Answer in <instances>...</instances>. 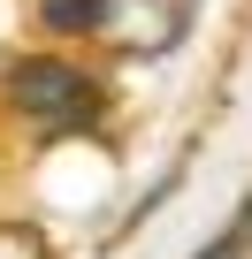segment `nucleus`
I'll return each instance as SVG.
<instances>
[{"label":"nucleus","mask_w":252,"mask_h":259,"mask_svg":"<svg viewBox=\"0 0 252 259\" xmlns=\"http://www.w3.org/2000/svg\"><path fill=\"white\" fill-rule=\"evenodd\" d=\"M0 107L39 138H69V130H92L107 114V84L69 54H16L0 69Z\"/></svg>","instance_id":"obj_1"},{"label":"nucleus","mask_w":252,"mask_h":259,"mask_svg":"<svg viewBox=\"0 0 252 259\" xmlns=\"http://www.w3.org/2000/svg\"><path fill=\"white\" fill-rule=\"evenodd\" d=\"M199 23V0H99V46L122 61H161L191 38Z\"/></svg>","instance_id":"obj_2"},{"label":"nucleus","mask_w":252,"mask_h":259,"mask_svg":"<svg viewBox=\"0 0 252 259\" xmlns=\"http://www.w3.org/2000/svg\"><path fill=\"white\" fill-rule=\"evenodd\" d=\"M39 31H54V38H92V31H99V0H39Z\"/></svg>","instance_id":"obj_3"},{"label":"nucleus","mask_w":252,"mask_h":259,"mask_svg":"<svg viewBox=\"0 0 252 259\" xmlns=\"http://www.w3.org/2000/svg\"><path fill=\"white\" fill-rule=\"evenodd\" d=\"M54 244H46V229L31 221V213H16V221H0V259H46Z\"/></svg>","instance_id":"obj_4"},{"label":"nucleus","mask_w":252,"mask_h":259,"mask_svg":"<svg viewBox=\"0 0 252 259\" xmlns=\"http://www.w3.org/2000/svg\"><path fill=\"white\" fill-rule=\"evenodd\" d=\"M199 259H252V198H244V213H237V221H229V229H222Z\"/></svg>","instance_id":"obj_5"}]
</instances>
